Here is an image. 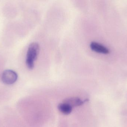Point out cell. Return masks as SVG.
<instances>
[{
  "instance_id": "cell-1",
  "label": "cell",
  "mask_w": 127,
  "mask_h": 127,
  "mask_svg": "<svg viewBox=\"0 0 127 127\" xmlns=\"http://www.w3.org/2000/svg\"><path fill=\"white\" fill-rule=\"evenodd\" d=\"M39 49V45L36 42H33L29 45L26 60V65L29 69H33L34 68L35 62L37 59Z\"/></svg>"
},
{
  "instance_id": "cell-2",
  "label": "cell",
  "mask_w": 127,
  "mask_h": 127,
  "mask_svg": "<svg viewBox=\"0 0 127 127\" xmlns=\"http://www.w3.org/2000/svg\"><path fill=\"white\" fill-rule=\"evenodd\" d=\"M18 78L17 73L13 70H5L3 72L1 75L2 82L6 85H12L15 83Z\"/></svg>"
},
{
  "instance_id": "cell-3",
  "label": "cell",
  "mask_w": 127,
  "mask_h": 127,
  "mask_svg": "<svg viewBox=\"0 0 127 127\" xmlns=\"http://www.w3.org/2000/svg\"><path fill=\"white\" fill-rule=\"evenodd\" d=\"M90 47L92 50L97 53L104 54H107L109 53V50L107 48L95 42H92L90 43Z\"/></svg>"
},
{
  "instance_id": "cell-4",
  "label": "cell",
  "mask_w": 127,
  "mask_h": 127,
  "mask_svg": "<svg viewBox=\"0 0 127 127\" xmlns=\"http://www.w3.org/2000/svg\"><path fill=\"white\" fill-rule=\"evenodd\" d=\"M63 102L68 104L73 108L75 107L81 106L84 103V101L78 97H72L66 98Z\"/></svg>"
},
{
  "instance_id": "cell-5",
  "label": "cell",
  "mask_w": 127,
  "mask_h": 127,
  "mask_svg": "<svg viewBox=\"0 0 127 127\" xmlns=\"http://www.w3.org/2000/svg\"><path fill=\"white\" fill-rule=\"evenodd\" d=\"M58 109L59 111L65 115H68L71 113L72 107L66 103H61L58 105Z\"/></svg>"
}]
</instances>
